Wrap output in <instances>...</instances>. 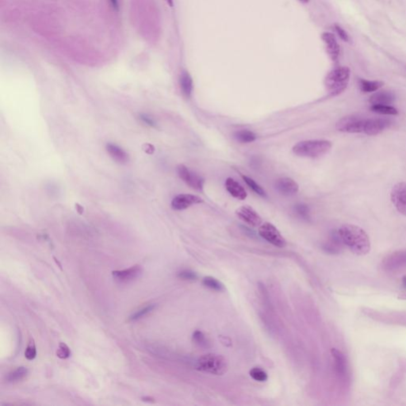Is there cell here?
Wrapping results in <instances>:
<instances>
[{"label": "cell", "instance_id": "obj_1", "mask_svg": "<svg viewBox=\"0 0 406 406\" xmlns=\"http://www.w3.org/2000/svg\"><path fill=\"white\" fill-rule=\"evenodd\" d=\"M344 245L358 256H364L370 250V238L366 232L355 224H344L338 230Z\"/></svg>", "mask_w": 406, "mask_h": 406}, {"label": "cell", "instance_id": "obj_2", "mask_svg": "<svg viewBox=\"0 0 406 406\" xmlns=\"http://www.w3.org/2000/svg\"><path fill=\"white\" fill-rule=\"evenodd\" d=\"M332 146V142L327 140H309L295 144L293 152L298 157L318 158L329 152Z\"/></svg>", "mask_w": 406, "mask_h": 406}, {"label": "cell", "instance_id": "obj_3", "mask_svg": "<svg viewBox=\"0 0 406 406\" xmlns=\"http://www.w3.org/2000/svg\"><path fill=\"white\" fill-rule=\"evenodd\" d=\"M351 71L347 67H338L326 76L325 83L331 96L340 95L347 88Z\"/></svg>", "mask_w": 406, "mask_h": 406}, {"label": "cell", "instance_id": "obj_4", "mask_svg": "<svg viewBox=\"0 0 406 406\" xmlns=\"http://www.w3.org/2000/svg\"><path fill=\"white\" fill-rule=\"evenodd\" d=\"M195 367L203 372L222 375L226 372L228 364L222 355L210 353L199 357L195 364Z\"/></svg>", "mask_w": 406, "mask_h": 406}, {"label": "cell", "instance_id": "obj_5", "mask_svg": "<svg viewBox=\"0 0 406 406\" xmlns=\"http://www.w3.org/2000/svg\"><path fill=\"white\" fill-rule=\"evenodd\" d=\"M366 119L362 117L350 115L344 117L336 122V129L340 132L347 133H364Z\"/></svg>", "mask_w": 406, "mask_h": 406}, {"label": "cell", "instance_id": "obj_6", "mask_svg": "<svg viewBox=\"0 0 406 406\" xmlns=\"http://www.w3.org/2000/svg\"><path fill=\"white\" fill-rule=\"evenodd\" d=\"M259 234L265 241L278 247H284L286 241L278 228L270 222H264L259 228Z\"/></svg>", "mask_w": 406, "mask_h": 406}, {"label": "cell", "instance_id": "obj_7", "mask_svg": "<svg viewBox=\"0 0 406 406\" xmlns=\"http://www.w3.org/2000/svg\"><path fill=\"white\" fill-rule=\"evenodd\" d=\"M177 173L179 177L191 188L197 190H203L205 183L204 179L194 171H190L185 165L178 166Z\"/></svg>", "mask_w": 406, "mask_h": 406}, {"label": "cell", "instance_id": "obj_8", "mask_svg": "<svg viewBox=\"0 0 406 406\" xmlns=\"http://www.w3.org/2000/svg\"><path fill=\"white\" fill-rule=\"evenodd\" d=\"M391 201L399 213L406 216V183H398L392 189Z\"/></svg>", "mask_w": 406, "mask_h": 406}, {"label": "cell", "instance_id": "obj_9", "mask_svg": "<svg viewBox=\"0 0 406 406\" xmlns=\"http://www.w3.org/2000/svg\"><path fill=\"white\" fill-rule=\"evenodd\" d=\"M236 214L242 222L250 226L257 227L263 224L260 214L250 205H242L236 210Z\"/></svg>", "mask_w": 406, "mask_h": 406}, {"label": "cell", "instance_id": "obj_10", "mask_svg": "<svg viewBox=\"0 0 406 406\" xmlns=\"http://www.w3.org/2000/svg\"><path fill=\"white\" fill-rule=\"evenodd\" d=\"M383 267L386 271L398 270L406 266V251H398L387 256L383 261Z\"/></svg>", "mask_w": 406, "mask_h": 406}, {"label": "cell", "instance_id": "obj_11", "mask_svg": "<svg viewBox=\"0 0 406 406\" xmlns=\"http://www.w3.org/2000/svg\"><path fill=\"white\" fill-rule=\"evenodd\" d=\"M204 202L202 198L190 194H181L175 197L171 201V207L175 210H183L191 205L200 204Z\"/></svg>", "mask_w": 406, "mask_h": 406}, {"label": "cell", "instance_id": "obj_12", "mask_svg": "<svg viewBox=\"0 0 406 406\" xmlns=\"http://www.w3.org/2000/svg\"><path fill=\"white\" fill-rule=\"evenodd\" d=\"M391 125L392 122L389 119H366L365 125H364V133L369 136L378 135Z\"/></svg>", "mask_w": 406, "mask_h": 406}, {"label": "cell", "instance_id": "obj_13", "mask_svg": "<svg viewBox=\"0 0 406 406\" xmlns=\"http://www.w3.org/2000/svg\"><path fill=\"white\" fill-rule=\"evenodd\" d=\"M143 270L142 266L140 265H134L128 269L122 270V271H114L112 272L113 278L117 282L121 284H126L129 282L133 281L142 275Z\"/></svg>", "mask_w": 406, "mask_h": 406}, {"label": "cell", "instance_id": "obj_14", "mask_svg": "<svg viewBox=\"0 0 406 406\" xmlns=\"http://www.w3.org/2000/svg\"><path fill=\"white\" fill-rule=\"evenodd\" d=\"M331 354L333 359V364L336 374L341 379H347L348 375V364L345 354L336 348L331 350Z\"/></svg>", "mask_w": 406, "mask_h": 406}, {"label": "cell", "instance_id": "obj_15", "mask_svg": "<svg viewBox=\"0 0 406 406\" xmlns=\"http://www.w3.org/2000/svg\"><path fill=\"white\" fill-rule=\"evenodd\" d=\"M322 40L325 44L326 50L328 52L330 58L333 61H336L338 60L339 57H340L341 48H340V45H339L338 42L336 41L334 34L325 32V33L322 34Z\"/></svg>", "mask_w": 406, "mask_h": 406}, {"label": "cell", "instance_id": "obj_16", "mask_svg": "<svg viewBox=\"0 0 406 406\" xmlns=\"http://www.w3.org/2000/svg\"><path fill=\"white\" fill-rule=\"evenodd\" d=\"M275 188L284 195H293L298 193L299 186L290 178H281L275 182Z\"/></svg>", "mask_w": 406, "mask_h": 406}, {"label": "cell", "instance_id": "obj_17", "mask_svg": "<svg viewBox=\"0 0 406 406\" xmlns=\"http://www.w3.org/2000/svg\"><path fill=\"white\" fill-rule=\"evenodd\" d=\"M106 149L108 154L110 155V157L114 161H116L117 163H121V164L128 163L129 155L127 154V152L123 148H121L120 146L112 144V143H108L106 146Z\"/></svg>", "mask_w": 406, "mask_h": 406}, {"label": "cell", "instance_id": "obj_18", "mask_svg": "<svg viewBox=\"0 0 406 406\" xmlns=\"http://www.w3.org/2000/svg\"><path fill=\"white\" fill-rule=\"evenodd\" d=\"M395 100V95L389 91H380L373 94L369 102L371 105H390Z\"/></svg>", "mask_w": 406, "mask_h": 406}, {"label": "cell", "instance_id": "obj_19", "mask_svg": "<svg viewBox=\"0 0 406 406\" xmlns=\"http://www.w3.org/2000/svg\"><path fill=\"white\" fill-rule=\"evenodd\" d=\"M225 187L228 192L234 197L235 199L244 200L247 198V192L243 186L232 178L227 179L225 181Z\"/></svg>", "mask_w": 406, "mask_h": 406}, {"label": "cell", "instance_id": "obj_20", "mask_svg": "<svg viewBox=\"0 0 406 406\" xmlns=\"http://www.w3.org/2000/svg\"><path fill=\"white\" fill-rule=\"evenodd\" d=\"M180 88H181V91H182V93L183 94L184 96L186 98H190L191 96V94H192L194 85H193V80L191 76L186 71H183L180 75Z\"/></svg>", "mask_w": 406, "mask_h": 406}, {"label": "cell", "instance_id": "obj_21", "mask_svg": "<svg viewBox=\"0 0 406 406\" xmlns=\"http://www.w3.org/2000/svg\"><path fill=\"white\" fill-rule=\"evenodd\" d=\"M28 373H29V370L25 366H20L6 374L5 380L6 383H19L27 376Z\"/></svg>", "mask_w": 406, "mask_h": 406}, {"label": "cell", "instance_id": "obj_22", "mask_svg": "<svg viewBox=\"0 0 406 406\" xmlns=\"http://www.w3.org/2000/svg\"><path fill=\"white\" fill-rule=\"evenodd\" d=\"M384 85V82L378 81H366V80H360V87L362 91L365 93L367 92H374L378 91Z\"/></svg>", "mask_w": 406, "mask_h": 406}, {"label": "cell", "instance_id": "obj_23", "mask_svg": "<svg viewBox=\"0 0 406 406\" xmlns=\"http://www.w3.org/2000/svg\"><path fill=\"white\" fill-rule=\"evenodd\" d=\"M203 284L205 285V287L215 290V291L223 292L225 290L224 284L215 278L212 277V276H206V277L203 278Z\"/></svg>", "mask_w": 406, "mask_h": 406}, {"label": "cell", "instance_id": "obj_24", "mask_svg": "<svg viewBox=\"0 0 406 406\" xmlns=\"http://www.w3.org/2000/svg\"><path fill=\"white\" fill-rule=\"evenodd\" d=\"M234 138L241 143H251V142H255L257 137H256V133H254L253 132L244 129V130L236 132L234 133Z\"/></svg>", "mask_w": 406, "mask_h": 406}, {"label": "cell", "instance_id": "obj_25", "mask_svg": "<svg viewBox=\"0 0 406 406\" xmlns=\"http://www.w3.org/2000/svg\"><path fill=\"white\" fill-rule=\"evenodd\" d=\"M370 110L377 114L384 115H398V110L389 105H371Z\"/></svg>", "mask_w": 406, "mask_h": 406}, {"label": "cell", "instance_id": "obj_26", "mask_svg": "<svg viewBox=\"0 0 406 406\" xmlns=\"http://www.w3.org/2000/svg\"><path fill=\"white\" fill-rule=\"evenodd\" d=\"M156 307H157V304H148V306L144 307L143 309L137 311L136 313H133L129 317V322H136V321L142 319L146 315H148V313H150L151 312L154 310Z\"/></svg>", "mask_w": 406, "mask_h": 406}, {"label": "cell", "instance_id": "obj_27", "mask_svg": "<svg viewBox=\"0 0 406 406\" xmlns=\"http://www.w3.org/2000/svg\"><path fill=\"white\" fill-rule=\"evenodd\" d=\"M249 374L254 380L260 382V383L266 382L268 379L266 371L260 367L252 368V370H250Z\"/></svg>", "mask_w": 406, "mask_h": 406}, {"label": "cell", "instance_id": "obj_28", "mask_svg": "<svg viewBox=\"0 0 406 406\" xmlns=\"http://www.w3.org/2000/svg\"><path fill=\"white\" fill-rule=\"evenodd\" d=\"M242 178H243V180H244V182L247 183V186H249L250 188L252 189V190H253L257 194V195L263 197L266 196V192H265V190H264V189H263L258 183H256L252 179L247 177V176H242Z\"/></svg>", "mask_w": 406, "mask_h": 406}, {"label": "cell", "instance_id": "obj_29", "mask_svg": "<svg viewBox=\"0 0 406 406\" xmlns=\"http://www.w3.org/2000/svg\"><path fill=\"white\" fill-rule=\"evenodd\" d=\"M37 356V349L34 339L30 338L27 347L25 349V357L28 360H34Z\"/></svg>", "mask_w": 406, "mask_h": 406}, {"label": "cell", "instance_id": "obj_30", "mask_svg": "<svg viewBox=\"0 0 406 406\" xmlns=\"http://www.w3.org/2000/svg\"><path fill=\"white\" fill-rule=\"evenodd\" d=\"M57 357H59L60 359H62V360H65V359L70 357L71 350H70L68 345L64 344V343H60L57 351Z\"/></svg>", "mask_w": 406, "mask_h": 406}, {"label": "cell", "instance_id": "obj_31", "mask_svg": "<svg viewBox=\"0 0 406 406\" xmlns=\"http://www.w3.org/2000/svg\"><path fill=\"white\" fill-rule=\"evenodd\" d=\"M295 211L297 214L300 216L301 218H303L304 220H308L309 218V207L307 206L305 204L303 203H299L295 205Z\"/></svg>", "mask_w": 406, "mask_h": 406}, {"label": "cell", "instance_id": "obj_32", "mask_svg": "<svg viewBox=\"0 0 406 406\" xmlns=\"http://www.w3.org/2000/svg\"><path fill=\"white\" fill-rule=\"evenodd\" d=\"M178 278L183 279V280H187V281H194L198 279V275L195 271H190V270H183L178 273Z\"/></svg>", "mask_w": 406, "mask_h": 406}, {"label": "cell", "instance_id": "obj_33", "mask_svg": "<svg viewBox=\"0 0 406 406\" xmlns=\"http://www.w3.org/2000/svg\"><path fill=\"white\" fill-rule=\"evenodd\" d=\"M193 341L195 344L197 345H205V335L203 334V332H201V331H199V330H196L194 333H193Z\"/></svg>", "mask_w": 406, "mask_h": 406}, {"label": "cell", "instance_id": "obj_34", "mask_svg": "<svg viewBox=\"0 0 406 406\" xmlns=\"http://www.w3.org/2000/svg\"><path fill=\"white\" fill-rule=\"evenodd\" d=\"M139 119L142 121V122L144 123L148 126L156 127V125H157V123L155 122L154 119H152V117L148 116L147 114H141V115H139Z\"/></svg>", "mask_w": 406, "mask_h": 406}, {"label": "cell", "instance_id": "obj_35", "mask_svg": "<svg viewBox=\"0 0 406 406\" xmlns=\"http://www.w3.org/2000/svg\"><path fill=\"white\" fill-rule=\"evenodd\" d=\"M335 30H336V33L338 34L339 37L342 40L345 41L347 42L349 41L348 34H347V32L345 31L342 27H341L339 25H335Z\"/></svg>", "mask_w": 406, "mask_h": 406}, {"label": "cell", "instance_id": "obj_36", "mask_svg": "<svg viewBox=\"0 0 406 406\" xmlns=\"http://www.w3.org/2000/svg\"><path fill=\"white\" fill-rule=\"evenodd\" d=\"M110 1L114 10L117 11H119V2H118V0H110Z\"/></svg>", "mask_w": 406, "mask_h": 406}, {"label": "cell", "instance_id": "obj_37", "mask_svg": "<svg viewBox=\"0 0 406 406\" xmlns=\"http://www.w3.org/2000/svg\"><path fill=\"white\" fill-rule=\"evenodd\" d=\"M142 399L143 402H150V403L154 402V399L152 398H150V397H143Z\"/></svg>", "mask_w": 406, "mask_h": 406}, {"label": "cell", "instance_id": "obj_38", "mask_svg": "<svg viewBox=\"0 0 406 406\" xmlns=\"http://www.w3.org/2000/svg\"><path fill=\"white\" fill-rule=\"evenodd\" d=\"M167 2V4L169 5L171 7L173 6V0H165Z\"/></svg>", "mask_w": 406, "mask_h": 406}, {"label": "cell", "instance_id": "obj_39", "mask_svg": "<svg viewBox=\"0 0 406 406\" xmlns=\"http://www.w3.org/2000/svg\"><path fill=\"white\" fill-rule=\"evenodd\" d=\"M402 285L404 286L405 289H406V276H405L402 279Z\"/></svg>", "mask_w": 406, "mask_h": 406}, {"label": "cell", "instance_id": "obj_40", "mask_svg": "<svg viewBox=\"0 0 406 406\" xmlns=\"http://www.w3.org/2000/svg\"><path fill=\"white\" fill-rule=\"evenodd\" d=\"M299 1H300V2H304V3H305V2H309V0H299Z\"/></svg>", "mask_w": 406, "mask_h": 406}]
</instances>
